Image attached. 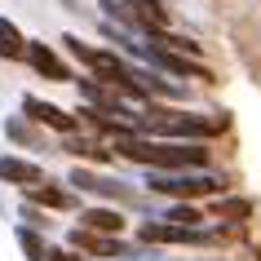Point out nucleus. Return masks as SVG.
Masks as SVG:
<instances>
[{
	"label": "nucleus",
	"instance_id": "nucleus-3",
	"mask_svg": "<svg viewBox=\"0 0 261 261\" xmlns=\"http://www.w3.org/2000/svg\"><path fill=\"white\" fill-rule=\"evenodd\" d=\"M142 244H208V234H199L195 226H173V221H142L138 226Z\"/></svg>",
	"mask_w": 261,
	"mask_h": 261
},
{
	"label": "nucleus",
	"instance_id": "nucleus-16",
	"mask_svg": "<svg viewBox=\"0 0 261 261\" xmlns=\"http://www.w3.org/2000/svg\"><path fill=\"white\" fill-rule=\"evenodd\" d=\"M22 221H27V226H36V230H40V226H49V221H44V213H36V208H22Z\"/></svg>",
	"mask_w": 261,
	"mask_h": 261
},
{
	"label": "nucleus",
	"instance_id": "nucleus-13",
	"mask_svg": "<svg viewBox=\"0 0 261 261\" xmlns=\"http://www.w3.org/2000/svg\"><path fill=\"white\" fill-rule=\"evenodd\" d=\"M168 221H173V226H199L204 217H199V208H195V204H186V199H181V204L168 208Z\"/></svg>",
	"mask_w": 261,
	"mask_h": 261
},
{
	"label": "nucleus",
	"instance_id": "nucleus-1",
	"mask_svg": "<svg viewBox=\"0 0 261 261\" xmlns=\"http://www.w3.org/2000/svg\"><path fill=\"white\" fill-rule=\"evenodd\" d=\"M146 186L155 195H168V199H204V195L221 191V181L213 173H199V168H151Z\"/></svg>",
	"mask_w": 261,
	"mask_h": 261
},
{
	"label": "nucleus",
	"instance_id": "nucleus-9",
	"mask_svg": "<svg viewBox=\"0 0 261 261\" xmlns=\"http://www.w3.org/2000/svg\"><path fill=\"white\" fill-rule=\"evenodd\" d=\"M22 191H27L31 204H44V208H75V199H71L62 186H49L44 177H40V181H31V186H22Z\"/></svg>",
	"mask_w": 261,
	"mask_h": 261
},
{
	"label": "nucleus",
	"instance_id": "nucleus-2",
	"mask_svg": "<svg viewBox=\"0 0 261 261\" xmlns=\"http://www.w3.org/2000/svg\"><path fill=\"white\" fill-rule=\"evenodd\" d=\"M22 111H27V120L44 124V128H54V133H62V138L80 128V115H67L62 107H54V102H44V97H36V93L22 97Z\"/></svg>",
	"mask_w": 261,
	"mask_h": 261
},
{
	"label": "nucleus",
	"instance_id": "nucleus-7",
	"mask_svg": "<svg viewBox=\"0 0 261 261\" xmlns=\"http://www.w3.org/2000/svg\"><path fill=\"white\" fill-rule=\"evenodd\" d=\"M44 168L31 164V160H18V155H0V181H9V186H31V181H40Z\"/></svg>",
	"mask_w": 261,
	"mask_h": 261
},
{
	"label": "nucleus",
	"instance_id": "nucleus-6",
	"mask_svg": "<svg viewBox=\"0 0 261 261\" xmlns=\"http://www.w3.org/2000/svg\"><path fill=\"white\" fill-rule=\"evenodd\" d=\"M67 244L80 248V252H93V257H120L124 252L120 234H97V230H89V226H75V230L67 234Z\"/></svg>",
	"mask_w": 261,
	"mask_h": 261
},
{
	"label": "nucleus",
	"instance_id": "nucleus-12",
	"mask_svg": "<svg viewBox=\"0 0 261 261\" xmlns=\"http://www.w3.org/2000/svg\"><path fill=\"white\" fill-rule=\"evenodd\" d=\"M67 155H80V160H97V164H107L111 151H102V146H93V142L75 138V133H67Z\"/></svg>",
	"mask_w": 261,
	"mask_h": 261
},
{
	"label": "nucleus",
	"instance_id": "nucleus-10",
	"mask_svg": "<svg viewBox=\"0 0 261 261\" xmlns=\"http://www.w3.org/2000/svg\"><path fill=\"white\" fill-rule=\"evenodd\" d=\"M80 226H89V230H97V234H120L124 230V217L115 213V208H84Z\"/></svg>",
	"mask_w": 261,
	"mask_h": 261
},
{
	"label": "nucleus",
	"instance_id": "nucleus-15",
	"mask_svg": "<svg viewBox=\"0 0 261 261\" xmlns=\"http://www.w3.org/2000/svg\"><path fill=\"white\" fill-rule=\"evenodd\" d=\"M44 261H84V257L75 252V248H49V252H44Z\"/></svg>",
	"mask_w": 261,
	"mask_h": 261
},
{
	"label": "nucleus",
	"instance_id": "nucleus-4",
	"mask_svg": "<svg viewBox=\"0 0 261 261\" xmlns=\"http://www.w3.org/2000/svg\"><path fill=\"white\" fill-rule=\"evenodd\" d=\"M27 62H31V71L40 75V80H54V84H71V67L62 62V58L49 49V44H40V40H27Z\"/></svg>",
	"mask_w": 261,
	"mask_h": 261
},
{
	"label": "nucleus",
	"instance_id": "nucleus-11",
	"mask_svg": "<svg viewBox=\"0 0 261 261\" xmlns=\"http://www.w3.org/2000/svg\"><path fill=\"white\" fill-rule=\"evenodd\" d=\"M14 234H18V248L27 252V261H44V252H49V244L40 239V230H36V226H18Z\"/></svg>",
	"mask_w": 261,
	"mask_h": 261
},
{
	"label": "nucleus",
	"instance_id": "nucleus-8",
	"mask_svg": "<svg viewBox=\"0 0 261 261\" xmlns=\"http://www.w3.org/2000/svg\"><path fill=\"white\" fill-rule=\"evenodd\" d=\"M27 58V36L18 31L14 18H0V62H22Z\"/></svg>",
	"mask_w": 261,
	"mask_h": 261
},
{
	"label": "nucleus",
	"instance_id": "nucleus-14",
	"mask_svg": "<svg viewBox=\"0 0 261 261\" xmlns=\"http://www.w3.org/2000/svg\"><path fill=\"white\" fill-rule=\"evenodd\" d=\"M248 213H252L248 199H221V204H217V217H226V221H244Z\"/></svg>",
	"mask_w": 261,
	"mask_h": 261
},
{
	"label": "nucleus",
	"instance_id": "nucleus-5",
	"mask_svg": "<svg viewBox=\"0 0 261 261\" xmlns=\"http://www.w3.org/2000/svg\"><path fill=\"white\" fill-rule=\"evenodd\" d=\"M71 186L75 191H89V195H102V199H133V191L115 177H102V173H89V168H71Z\"/></svg>",
	"mask_w": 261,
	"mask_h": 261
}]
</instances>
